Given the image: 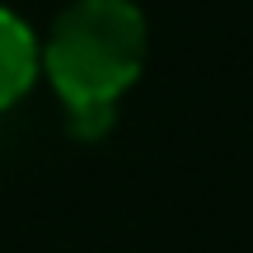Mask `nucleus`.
Listing matches in <instances>:
<instances>
[{
  "mask_svg": "<svg viewBox=\"0 0 253 253\" xmlns=\"http://www.w3.org/2000/svg\"><path fill=\"white\" fill-rule=\"evenodd\" d=\"M42 66L80 131H103L145 66V19L131 0H75L56 19Z\"/></svg>",
  "mask_w": 253,
  "mask_h": 253,
  "instance_id": "obj_1",
  "label": "nucleus"
},
{
  "mask_svg": "<svg viewBox=\"0 0 253 253\" xmlns=\"http://www.w3.org/2000/svg\"><path fill=\"white\" fill-rule=\"evenodd\" d=\"M38 61H42V52H38L28 24L14 19L9 9H0V108L24 99V89L38 75Z\"/></svg>",
  "mask_w": 253,
  "mask_h": 253,
  "instance_id": "obj_2",
  "label": "nucleus"
}]
</instances>
